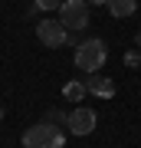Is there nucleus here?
I'll use <instances>...</instances> for the list:
<instances>
[{
    "label": "nucleus",
    "instance_id": "obj_3",
    "mask_svg": "<svg viewBox=\"0 0 141 148\" xmlns=\"http://www.w3.org/2000/svg\"><path fill=\"white\" fill-rule=\"evenodd\" d=\"M59 23L69 30V33H79L89 27V3L85 0H63L59 7Z\"/></svg>",
    "mask_w": 141,
    "mask_h": 148
},
{
    "label": "nucleus",
    "instance_id": "obj_4",
    "mask_svg": "<svg viewBox=\"0 0 141 148\" xmlns=\"http://www.w3.org/2000/svg\"><path fill=\"white\" fill-rule=\"evenodd\" d=\"M36 40L46 49H56V46H63V43H72V33H69L59 20H43V23H36Z\"/></svg>",
    "mask_w": 141,
    "mask_h": 148
},
{
    "label": "nucleus",
    "instance_id": "obj_5",
    "mask_svg": "<svg viewBox=\"0 0 141 148\" xmlns=\"http://www.w3.org/2000/svg\"><path fill=\"white\" fill-rule=\"evenodd\" d=\"M95 125H99V115H95L89 106H76L72 112H69V125H66V128H69L72 135L82 138V135H92Z\"/></svg>",
    "mask_w": 141,
    "mask_h": 148
},
{
    "label": "nucleus",
    "instance_id": "obj_7",
    "mask_svg": "<svg viewBox=\"0 0 141 148\" xmlns=\"http://www.w3.org/2000/svg\"><path fill=\"white\" fill-rule=\"evenodd\" d=\"M105 7H108V13L115 20H125V16H135L138 0H105Z\"/></svg>",
    "mask_w": 141,
    "mask_h": 148
},
{
    "label": "nucleus",
    "instance_id": "obj_8",
    "mask_svg": "<svg viewBox=\"0 0 141 148\" xmlns=\"http://www.w3.org/2000/svg\"><path fill=\"white\" fill-rule=\"evenodd\" d=\"M63 95H66V102H76V106H79V102L89 95V89H85V82L76 79V82H66V86H63Z\"/></svg>",
    "mask_w": 141,
    "mask_h": 148
},
{
    "label": "nucleus",
    "instance_id": "obj_11",
    "mask_svg": "<svg viewBox=\"0 0 141 148\" xmlns=\"http://www.w3.org/2000/svg\"><path fill=\"white\" fill-rule=\"evenodd\" d=\"M125 66L138 69V66H141V53H131V49H128V53H125Z\"/></svg>",
    "mask_w": 141,
    "mask_h": 148
},
{
    "label": "nucleus",
    "instance_id": "obj_2",
    "mask_svg": "<svg viewBox=\"0 0 141 148\" xmlns=\"http://www.w3.org/2000/svg\"><path fill=\"white\" fill-rule=\"evenodd\" d=\"M63 142H66L63 132L49 122H40L23 132V148H63Z\"/></svg>",
    "mask_w": 141,
    "mask_h": 148
},
{
    "label": "nucleus",
    "instance_id": "obj_9",
    "mask_svg": "<svg viewBox=\"0 0 141 148\" xmlns=\"http://www.w3.org/2000/svg\"><path fill=\"white\" fill-rule=\"evenodd\" d=\"M46 122H49V125H69V112L66 109H49L46 112Z\"/></svg>",
    "mask_w": 141,
    "mask_h": 148
},
{
    "label": "nucleus",
    "instance_id": "obj_13",
    "mask_svg": "<svg viewBox=\"0 0 141 148\" xmlns=\"http://www.w3.org/2000/svg\"><path fill=\"white\" fill-rule=\"evenodd\" d=\"M135 46H138V49H141V33H138V36H135Z\"/></svg>",
    "mask_w": 141,
    "mask_h": 148
},
{
    "label": "nucleus",
    "instance_id": "obj_1",
    "mask_svg": "<svg viewBox=\"0 0 141 148\" xmlns=\"http://www.w3.org/2000/svg\"><path fill=\"white\" fill-rule=\"evenodd\" d=\"M76 66L79 69H82V73H99V69L105 66V59H108V46H105V40H82V43H79V46H76Z\"/></svg>",
    "mask_w": 141,
    "mask_h": 148
},
{
    "label": "nucleus",
    "instance_id": "obj_10",
    "mask_svg": "<svg viewBox=\"0 0 141 148\" xmlns=\"http://www.w3.org/2000/svg\"><path fill=\"white\" fill-rule=\"evenodd\" d=\"M33 3H36L40 10H59V7H63V0H33Z\"/></svg>",
    "mask_w": 141,
    "mask_h": 148
},
{
    "label": "nucleus",
    "instance_id": "obj_12",
    "mask_svg": "<svg viewBox=\"0 0 141 148\" xmlns=\"http://www.w3.org/2000/svg\"><path fill=\"white\" fill-rule=\"evenodd\" d=\"M85 3H89V7H92V3H95V7H105V0H85Z\"/></svg>",
    "mask_w": 141,
    "mask_h": 148
},
{
    "label": "nucleus",
    "instance_id": "obj_6",
    "mask_svg": "<svg viewBox=\"0 0 141 148\" xmlns=\"http://www.w3.org/2000/svg\"><path fill=\"white\" fill-rule=\"evenodd\" d=\"M85 89H89L92 95H99V99H112V95H115V82L108 79V76H89V79H85Z\"/></svg>",
    "mask_w": 141,
    "mask_h": 148
}]
</instances>
